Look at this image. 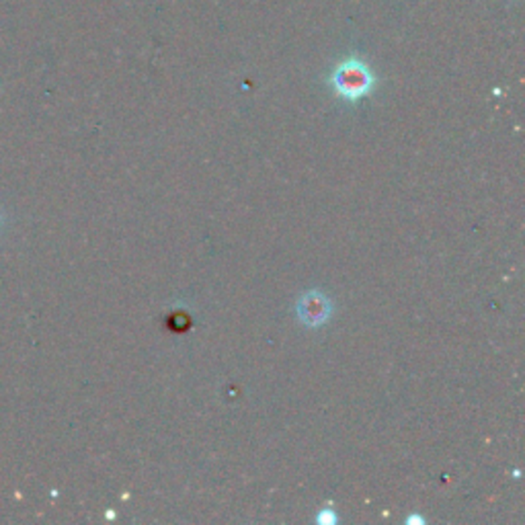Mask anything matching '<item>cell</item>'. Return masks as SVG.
Returning a JSON list of instances; mask_svg holds the SVG:
<instances>
[{
  "label": "cell",
  "mask_w": 525,
  "mask_h": 525,
  "mask_svg": "<svg viewBox=\"0 0 525 525\" xmlns=\"http://www.w3.org/2000/svg\"><path fill=\"white\" fill-rule=\"evenodd\" d=\"M330 82H333V89L339 97L347 99V101H358L374 89V74L366 62L351 58L337 66Z\"/></svg>",
  "instance_id": "6da1fadb"
},
{
  "label": "cell",
  "mask_w": 525,
  "mask_h": 525,
  "mask_svg": "<svg viewBox=\"0 0 525 525\" xmlns=\"http://www.w3.org/2000/svg\"><path fill=\"white\" fill-rule=\"evenodd\" d=\"M296 310L300 320H302L306 327L316 329L330 319L333 304H330V300L324 296L322 291H308L300 298Z\"/></svg>",
  "instance_id": "7a4b0ae2"
},
{
  "label": "cell",
  "mask_w": 525,
  "mask_h": 525,
  "mask_svg": "<svg viewBox=\"0 0 525 525\" xmlns=\"http://www.w3.org/2000/svg\"><path fill=\"white\" fill-rule=\"evenodd\" d=\"M316 521H319L320 525H333L337 521V515L330 511V509H322L319 517H316Z\"/></svg>",
  "instance_id": "3957f363"
}]
</instances>
